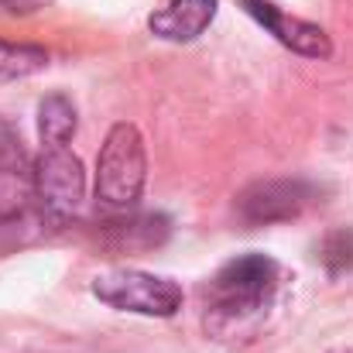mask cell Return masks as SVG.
Instances as JSON below:
<instances>
[{
  "label": "cell",
  "mask_w": 353,
  "mask_h": 353,
  "mask_svg": "<svg viewBox=\"0 0 353 353\" xmlns=\"http://www.w3.org/2000/svg\"><path fill=\"white\" fill-rule=\"evenodd\" d=\"M34 199V161L21 137L0 123V223H14Z\"/></svg>",
  "instance_id": "cell-7"
},
{
  "label": "cell",
  "mask_w": 353,
  "mask_h": 353,
  "mask_svg": "<svg viewBox=\"0 0 353 353\" xmlns=\"http://www.w3.org/2000/svg\"><path fill=\"white\" fill-rule=\"evenodd\" d=\"M281 268L268 254H240L227 261L206 285V333L216 340L254 336L268 309L274 305Z\"/></svg>",
  "instance_id": "cell-1"
},
{
  "label": "cell",
  "mask_w": 353,
  "mask_h": 353,
  "mask_svg": "<svg viewBox=\"0 0 353 353\" xmlns=\"http://www.w3.org/2000/svg\"><path fill=\"white\" fill-rule=\"evenodd\" d=\"M168 236V220L161 213H141L123 223H110V243L117 250H151L165 243Z\"/></svg>",
  "instance_id": "cell-10"
},
{
  "label": "cell",
  "mask_w": 353,
  "mask_h": 353,
  "mask_svg": "<svg viewBox=\"0 0 353 353\" xmlns=\"http://www.w3.org/2000/svg\"><path fill=\"white\" fill-rule=\"evenodd\" d=\"M330 353H353V350H330Z\"/></svg>",
  "instance_id": "cell-14"
},
{
  "label": "cell",
  "mask_w": 353,
  "mask_h": 353,
  "mask_svg": "<svg viewBox=\"0 0 353 353\" xmlns=\"http://www.w3.org/2000/svg\"><path fill=\"white\" fill-rule=\"evenodd\" d=\"M93 295L130 316H148V319H172L182 309V285L165 278V274H151V271H137V268H114L93 278Z\"/></svg>",
  "instance_id": "cell-3"
},
{
  "label": "cell",
  "mask_w": 353,
  "mask_h": 353,
  "mask_svg": "<svg viewBox=\"0 0 353 353\" xmlns=\"http://www.w3.org/2000/svg\"><path fill=\"white\" fill-rule=\"evenodd\" d=\"M319 261L330 274H347L353 271V227H336L323 236L319 243Z\"/></svg>",
  "instance_id": "cell-12"
},
{
  "label": "cell",
  "mask_w": 353,
  "mask_h": 353,
  "mask_svg": "<svg viewBox=\"0 0 353 353\" xmlns=\"http://www.w3.org/2000/svg\"><path fill=\"white\" fill-rule=\"evenodd\" d=\"M216 7V0H168L148 17V28L165 41H196L213 24Z\"/></svg>",
  "instance_id": "cell-8"
},
{
  "label": "cell",
  "mask_w": 353,
  "mask_h": 353,
  "mask_svg": "<svg viewBox=\"0 0 353 353\" xmlns=\"http://www.w3.org/2000/svg\"><path fill=\"white\" fill-rule=\"evenodd\" d=\"M319 199V189L305 179H261L236 196L234 210L247 227H271L302 216Z\"/></svg>",
  "instance_id": "cell-5"
},
{
  "label": "cell",
  "mask_w": 353,
  "mask_h": 353,
  "mask_svg": "<svg viewBox=\"0 0 353 353\" xmlns=\"http://www.w3.org/2000/svg\"><path fill=\"white\" fill-rule=\"evenodd\" d=\"M48 0H0V10H7V14H34Z\"/></svg>",
  "instance_id": "cell-13"
},
{
  "label": "cell",
  "mask_w": 353,
  "mask_h": 353,
  "mask_svg": "<svg viewBox=\"0 0 353 353\" xmlns=\"http://www.w3.org/2000/svg\"><path fill=\"white\" fill-rule=\"evenodd\" d=\"M48 52L41 45H21V41H0V79H24L48 65Z\"/></svg>",
  "instance_id": "cell-11"
},
{
  "label": "cell",
  "mask_w": 353,
  "mask_h": 353,
  "mask_svg": "<svg viewBox=\"0 0 353 353\" xmlns=\"http://www.w3.org/2000/svg\"><path fill=\"white\" fill-rule=\"evenodd\" d=\"M148 182V151L134 123H114L97 158V199L107 210H130Z\"/></svg>",
  "instance_id": "cell-2"
},
{
  "label": "cell",
  "mask_w": 353,
  "mask_h": 353,
  "mask_svg": "<svg viewBox=\"0 0 353 353\" xmlns=\"http://www.w3.org/2000/svg\"><path fill=\"white\" fill-rule=\"evenodd\" d=\"M34 199L48 220H69L86 199V172L69 148H41L34 161Z\"/></svg>",
  "instance_id": "cell-4"
},
{
  "label": "cell",
  "mask_w": 353,
  "mask_h": 353,
  "mask_svg": "<svg viewBox=\"0 0 353 353\" xmlns=\"http://www.w3.org/2000/svg\"><path fill=\"white\" fill-rule=\"evenodd\" d=\"M76 107L65 93H48L38 103V137L41 148H69L76 134Z\"/></svg>",
  "instance_id": "cell-9"
},
{
  "label": "cell",
  "mask_w": 353,
  "mask_h": 353,
  "mask_svg": "<svg viewBox=\"0 0 353 353\" xmlns=\"http://www.w3.org/2000/svg\"><path fill=\"white\" fill-rule=\"evenodd\" d=\"M243 10L268 31L274 34L285 48L305 55V59H330L333 55V41L326 34V28L305 21V17H295V14H285L281 7H274L271 0H240Z\"/></svg>",
  "instance_id": "cell-6"
}]
</instances>
